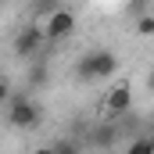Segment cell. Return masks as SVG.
Listing matches in <instances>:
<instances>
[{
	"label": "cell",
	"mask_w": 154,
	"mask_h": 154,
	"mask_svg": "<svg viewBox=\"0 0 154 154\" xmlns=\"http://www.w3.org/2000/svg\"><path fill=\"white\" fill-rule=\"evenodd\" d=\"M118 72V54L108 47H97V50H86L75 61V75L82 82H97V79H111Z\"/></svg>",
	"instance_id": "cell-1"
},
{
	"label": "cell",
	"mask_w": 154,
	"mask_h": 154,
	"mask_svg": "<svg viewBox=\"0 0 154 154\" xmlns=\"http://www.w3.org/2000/svg\"><path fill=\"white\" fill-rule=\"evenodd\" d=\"M39 118H43V108H39L32 97L11 93V100H7V125L11 129H36Z\"/></svg>",
	"instance_id": "cell-2"
},
{
	"label": "cell",
	"mask_w": 154,
	"mask_h": 154,
	"mask_svg": "<svg viewBox=\"0 0 154 154\" xmlns=\"http://www.w3.org/2000/svg\"><path fill=\"white\" fill-rule=\"evenodd\" d=\"M14 57H39V50L47 47V32H43V22H29L14 32Z\"/></svg>",
	"instance_id": "cell-3"
},
{
	"label": "cell",
	"mask_w": 154,
	"mask_h": 154,
	"mask_svg": "<svg viewBox=\"0 0 154 154\" xmlns=\"http://www.w3.org/2000/svg\"><path fill=\"white\" fill-rule=\"evenodd\" d=\"M43 32H47V43H61L75 32V11L72 7H57L47 22H43Z\"/></svg>",
	"instance_id": "cell-4"
},
{
	"label": "cell",
	"mask_w": 154,
	"mask_h": 154,
	"mask_svg": "<svg viewBox=\"0 0 154 154\" xmlns=\"http://www.w3.org/2000/svg\"><path fill=\"white\" fill-rule=\"evenodd\" d=\"M129 108H133V86H129V82H115V86L108 90V97H104V111H108V118L129 115Z\"/></svg>",
	"instance_id": "cell-5"
},
{
	"label": "cell",
	"mask_w": 154,
	"mask_h": 154,
	"mask_svg": "<svg viewBox=\"0 0 154 154\" xmlns=\"http://www.w3.org/2000/svg\"><path fill=\"white\" fill-rule=\"evenodd\" d=\"M118 136H122V129H118L115 122H100V125L90 129V143H93L97 151H111L118 143Z\"/></svg>",
	"instance_id": "cell-6"
},
{
	"label": "cell",
	"mask_w": 154,
	"mask_h": 154,
	"mask_svg": "<svg viewBox=\"0 0 154 154\" xmlns=\"http://www.w3.org/2000/svg\"><path fill=\"white\" fill-rule=\"evenodd\" d=\"M57 7H65L61 0H32V14H36V22H47Z\"/></svg>",
	"instance_id": "cell-7"
},
{
	"label": "cell",
	"mask_w": 154,
	"mask_h": 154,
	"mask_svg": "<svg viewBox=\"0 0 154 154\" xmlns=\"http://www.w3.org/2000/svg\"><path fill=\"white\" fill-rule=\"evenodd\" d=\"M125 154H154V140L151 136H136L125 143Z\"/></svg>",
	"instance_id": "cell-8"
},
{
	"label": "cell",
	"mask_w": 154,
	"mask_h": 154,
	"mask_svg": "<svg viewBox=\"0 0 154 154\" xmlns=\"http://www.w3.org/2000/svg\"><path fill=\"white\" fill-rule=\"evenodd\" d=\"M136 36H154V11L136 14Z\"/></svg>",
	"instance_id": "cell-9"
},
{
	"label": "cell",
	"mask_w": 154,
	"mask_h": 154,
	"mask_svg": "<svg viewBox=\"0 0 154 154\" xmlns=\"http://www.w3.org/2000/svg\"><path fill=\"white\" fill-rule=\"evenodd\" d=\"M50 147L57 154H79V140H54Z\"/></svg>",
	"instance_id": "cell-10"
},
{
	"label": "cell",
	"mask_w": 154,
	"mask_h": 154,
	"mask_svg": "<svg viewBox=\"0 0 154 154\" xmlns=\"http://www.w3.org/2000/svg\"><path fill=\"white\" fill-rule=\"evenodd\" d=\"M29 82H32V86H43V82H47V68H43V65H36V68L29 72Z\"/></svg>",
	"instance_id": "cell-11"
},
{
	"label": "cell",
	"mask_w": 154,
	"mask_h": 154,
	"mask_svg": "<svg viewBox=\"0 0 154 154\" xmlns=\"http://www.w3.org/2000/svg\"><path fill=\"white\" fill-rule=\"evenodd\" d=\"M7 100H11V82H7V79H0V108H4Z\"/></svg>",
	"instance_id": "cell-12"
},
{
	"label": "cell",
	"mask_w": 154,
	"mask_h": 154,
	"mask_svg": "<svg viewBox=\"0 0 154 154\" xmlns=\"http://www.w3.org/2000/svg\"><path fill=\"white\" fill-rule=\"evenodd\" d=\"M32 154H57V151H54V147L47 143V147H36V151H32Z\"/></svg>",
	"instance_id": "cell-13"
},
{
	"label": "cell",
	"mask_w": 154,
	"mask_h": 154,
	"mask_svg": "<svg viewBox=\"0 0 154 154\" xmlns=\"http://www.w3.org/2000/svg\"><path fill=\"white\" fill-rule=\"evenodd\" d=\"M147 90H151V93H154V68H151V72H147Z\"/></svg>",
	"instance_id": "cell-14"
}]
</instances>
